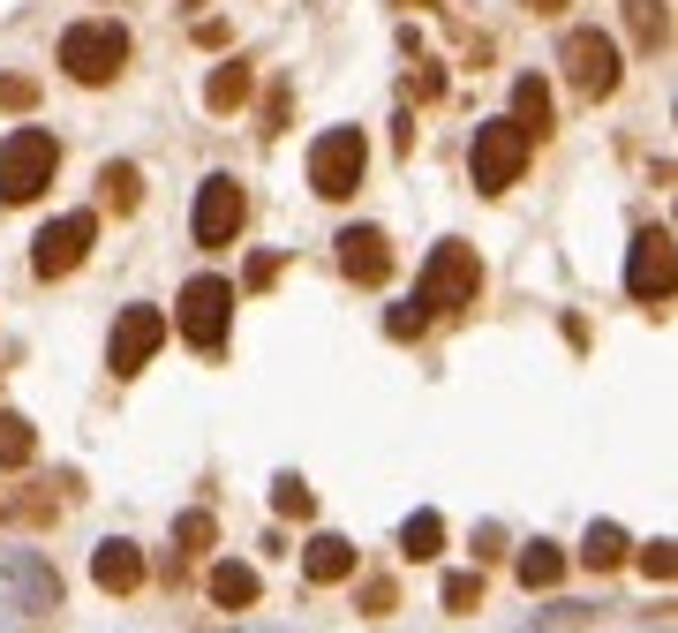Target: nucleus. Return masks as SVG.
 Returning <instances> with one entry per match:
<instances>
[{"label": "nucleus", "mask_w": 678, "mask_h": 633, "mask_svg": "<svg viewBox=\"0 0 678 633\" xmlns=\"http://www.w3.org/2000/svg\"><path fill=\"white\" fill-rule=\"evenodd\" d=\"M53 167H61V144L45 128H15L0 144V197L8 204H31L39 189H53Z\"/></svg>", "instance_id": "f257e3e1"}, {"label": "nucleus", "mask_w": 678, "mask_h": 633, "mask_svg": "<svg viewBox=\"0 0 678 633\" xmlns=\"http://www.w3.org/2000/svg\"><path fill=\"white\" fill-rule=\"evenodd\" d=\"M475 287H483V264H475V250L467 242H437L423 264V287H415V309H467L475 302Z\"/></svg>", "instance_id": "f03ea898"}, {"label": "nucleus", "mask_w": 678, "mask_h": 633, "mask_svg": "<svg viewBox=\"0 0 678 633\" xmlns=\"http://www.w3.org/2000/svg\"><path fill=\"white\" fill-rule=\"evenodd\" d=\"M226 325H234V287L204 272V279H189L181 287V339L197 347V355H219L226 347Z\"/></svg>", "instance_id": "7ed1b4c3"}, {"label": "nucleus", "mask_w": 678, "mask_h": 633, "mask_svg": "<svg viewBox=\"0 0 678 633\" xmlns=\"http://www.w3.org/2000/svg\"><path fill=\"white\" fill-rule=\"evenodd\" d=\"M370 167V144H362V128H325L317 136V151H309V189L339 204V197H354V181Z\"/></svg>", "instance_id": "20e7f679"}, {"label": "nucleus", "mask_w": 678, "mask_h": 633, "mask_svg": "<svg viewBox=\"0 0 678 633\" xmlns=\"http://www.w3.org/2000/svg\"><path fill=\"white\" fill-rule=\"evenodd\" d=\"M128 61V31L121 23H76L68 39H61V68L76 76V84H114Z\"/></svg>", "instance_id": "39448f33"}, {"label": "nucleus", "mask_w": 678, "mask_h": 633, "mask_svg": "<svg viewBox=\"0 0 678 633\" xmlns=\"http://www.w3.org/2000/svg\"><path fill=\"white\" fill-rule=\"evenodd\" d=\"M528 151H536V144H528V136H520L512 122H483V128H475V151H467V167H475V189H483V197L512 189V181H520V167H528Z\"/></svg>", "instance_id": "423d86ee"}, {"label": "nucleus", "mask_w": 678, "mask_h": 633, "mask_svg": "<svg viewBox=\"0 0 678 633\" xmlns=\"http://www.w3.org/2000/svg\"><path fill=\"white\" fill-rule=\"evenodd\" d=\"M671 279H678L671 226H640L634 256H626V295H634V302H671Z\"/></svg>", "instance_id": "0eeeda50"}, {"label": "nucleus", "mask_w": 678, "mask_h": 633, "mask_svg": "<svg viewBox=\"0 0 678 633\" xmlns=\"http://www.w3.org/2000/svg\"><path fill=\"white\" fill-rule=\"evenodd\" d=\"M159 339H167V317H159L151 302L121 309V317H114V339H106V370H114V378H136V370L159 355Z\"/></svg>", "instance_id": "6e6552de"}, {"label": "nucleus", "mask_w": 678, "mask_h": 633, "mask_svg": "<svg viewBox=\"0 0 678 633\" xmlns=\"http://www.w3.org/2000/svg\"><path fill=\"white\" fill-rule=\"evenodd\" d=\"M242 219H250V197H242V181H234V173H212V181L197 189V219H189V226H197V242H204V250L234 242V234H242Z\"/></svg>", "instance_id": "1a4fd4ad"}, {"label": "nucleus", "mask_w": 678, "mask_h": 633, "mask_svg": "<svg viewBox=\"0 0 678 633\" xmlns=\"http://www.w3.org/2000/svg\"><path fill=\"white\" fill-rule=\"evenodd\" d=\"M91 242H98V219H91V211H68V219H53V226L39 234L31 264H39L45 279H61V272H76V264H84Z\"/></svg>", "instance_id": "9d476101"}, {"label": "nucleus", "mask_w": 678, "mask_h": 633, "mask_svg": "<svg viewBox=\"0 0 678 633\" xmlns=\"http://www.w3.org/2000/svg\"><path fill=\"white\" fill-rule=\"evenodd\" d=\"M565 68H573V84L589 91V98H611L618 91V45L603 39V31H573L565 39Z\"/></svg>", "instance_id": "9b49d317"}, {"label": "nucleus", "mask_w": 678, "mask_h": 633, "mask_svg": "<svg viewBox=\"0 0 678 633\" xmlns=\"http://www.w3.org/2000/svg\"><path fill=\"white\" fill-rule=\"evenodd\" d=\"M339 264H347L354 287H384L392 279V242H384L378 226H347L339 234Z\"/></svg>", "instance_id": "f8f14e48"}, {"label": "nucleus", "mask_w": 678, "mask_h": 633, "mask_svg": "<svg viewBox=\"0 0 678 633\" xmlns=\"http://www.w3.org/2000/svg\"><path fill=\"white\" fill-rule=\"evenodd\" d=\"M91 581H98L106 595H128L136 581H144V550L121 544V536H106V544L91 550Z\"/></svg>", "instance_id": "ddd939ff"}, {"label": "nucleus", "mask_w": 678, "mask_h": 633, "mask_svg": "<svg viewBox=\"0 0 678 633\" xmlns=\"http://www.w3.org/2000/svg\"><path fill=\"white\" fill-rule=\"evenodd\" d=\"M512 128L536 144V136H551V84L543 76H520L512 84Z\"/></svg>", "instance_id": "4468645a"}, {"label": "nucleus", "mask_w": 678, "mask_h": 633, "mask_svg": "<svg viewBox=\"0 0 678 633\" xmlns=\"http://www.w3.org/2000/svg\"><path fill=\"white\" fill-rule=\"evenodd\" d=\"M301 573L325 581V589H332V581H354V544H347V536H317V544L301 550Z\"/></svg>", "instance_id": "2eb2a0df"}, {"label": "nucleus", "mask_w": 678, "mask_h": 633, "mask_svg": "<svg viewBox=\"0 0 678 633\" xmlns=\"http://www.w3.org/2000/svg\"><path fill=\"white\" fill-rule=\"evenodd\" d=\"M212 603L219 611H250L256 603V566H234V558L212 566Z\"/></svg>", "instance_id": "dca6fc26"}, {"label": "nucleus", "mask_w": 678, "mask_h": 633, "mask_svg": "<svg viewBox=\"0 0 678 633\" xmlns=\"http://www.w3.org/2000/svg\"><path fill=\"white\" fill-rule=\"evenodd\" d=\"M520 581H528V589H558V581H565L558 544H528V550H520Z\"/></svg>", "instance_id": "f3484780"}, {"label": "nucleus", "mask_w": 678, "mask_h": 633, "mask_svg": "<svg viewBox=\"0 0 678 633\" xmlns=\"http://www.w3.org/2000/svg\"><path fill=\"white\" fill-rule=\"evenodd\" d=\"M618 558H626V528L595 520V528H589V544H581V566H595V573H611Z\"/></svg>", "instance_id": "a211bd4d"}, {"label": "nucleus", "mask_w": 678, "mask_h": 633, "mask_svg": "<svg viewBox=\"0 0 678 633\" xmlns=\"http://www.w3.org/2000/svg\"><path fill=\"white\" fill-rule=\"evenodd\" d=\"M250 68H242V61H226V68H219L212 76V91H204V98H212V114H234V106H242V98H250Z\"/></svg>", "instance_id": "6ab92c4d"}, {"label": "nucleus", "mask_w": 678, "mask_h": 633, "mask_svg": "<svg viewBox=\"0 0 678 633\" xmlns=\"http://www.w3.org/2000/svg\"><path fill=\"white\" fill-rule=\"evenodd\" d=\"M31 453H39L31 422H23V415H0V467H31Z\"/></svg>", "instance_id": "aec40b11"}, {"label": "nucleus", "mask_w": 678, "mask_h": 633, "mask_svg": "<svg viewBox=\"0 0 678 633\" xmlns=\"http://www.w3.org/2000/svg\"><path fill=\"white\" fill-rule=\"evenodd\" d=\"M626 15H634V39L648 45V53L671 39V15H664V0H626Z\"/></svg>", "instance_id": "412c9836"}, {"label": "nucleus", "mask_w": 678, "mask_h": 633, "mask_svg": "<svg viewBox=\"0 0 678 633\" xmlns=\"http://www.w3.org/2000/svg\"><path fill=\"white\" fill-rule=\"evenodd\" d=\"M98 189H106V204H114V211L144 204V173H136V167H106V173H98Z\"/></svg>", "instance_id": "4be33fe9"}, {"label": "nucleus", "mask_w": 678, "mask_h": 633, "mask_svg": "<svg viewBox=\"0 0 678 633\" xmlns=\"http://www.w3.org/2000/svg\"><path fill=\"white\" fill-rule=\"evenodd\" d=\"M400 544H407V558H437V544H445V520H437V513H415V520L400 528Z\"/></svg>", "instance_id": "5701e85b"}, {"label": "nucleus", "mask_w": 678, "mask_h": 633, "mask_svg": "<svg viewBox=\"0 0 678 633\" xmlns=\"http://www.w3.org/2000/svg\"><path fill=\"white\" fill-rule=\"evenodd\" d=\"M272 513H287V520H309V513H317L309 483H301V475H279V483H272Z\"/></svg>", "instance_id": "b1692460"}, {"label": "nucleus", "mask_w": 678, "mask_h": 633, "mask_svg": "<svg viewBox=\"0 0 678 633\" xmlns=\"http://www.w3.org/2000/svg\"><path fill=\"white\" fill-rule=\"evenodd\" d=\"M212 536H219L212 513H181V520H173V544L181 550H212Z\"/></svg>", "instance_id": "393cba45"}, {"label": "nucleus", "mask_w": 678, "mask_h": 633, "mask_svg": "<svg viewBox=\"0 0 678 633\" xmlns=\"http://www.w3.org/2000/svg\"><path fill=\"white\" fill-rule=\"evenodd\" d=\"M483 603V573H453L445 581V611H475Z\"/></svg>", "instance_id": "a878e982"}, {"label": "nucleus", "mask_w": 678, "mask_h": 633, "mask_svg": "<svg viewBox=\"0 0 678 633\" xmlns=\"http://www.w3.org/2000/svg\"><path fill=\"white\" fill-rule=\"evenodd\" d=\"M0 106H8V114H31V106H39V84H31V76H0Z\"/></svg>", "instance_id": "bb28decb"}, {"label": "nucleus", "mask_w": 678, "mask_h": 633, "mask_svg": "<svg viewBox=\"0 0 678 633\" xmlns=\"http://www.w3.org/2000/svg\"><path fill=\"white\" fill-rule=\"evenodd\" d=\"M640 573H648V581H671V544H648V550H640Z\"/></svg>", "instance_id": "cd10ccee"}, {"label": "nucleus", "mask_w": 678, "mask_h": 633, "mask_svg": "<svg viewBox=\"0 0 678 633\" xmlns=\"http://www.w3.org/2000/svg\"><path fill=\"white\" fill-rule=\"evenodd\" d=\"M423 325H430V317H423V309H415V302H407V309H392V339H415V333H423Z\"/></svg>", "instance_id": "c85d7f7f"}, {"label": "nucleus", "mask_w": 678, "mask_h": 633, "mask_svg": "<svg viewBox=\"0 0 678 633\" xmlns=\"http://www.w3.org/2000/svg\"><path fill=\"white\" fill-rule=\"evenodd\" d=\"M279 279V256H250V287H272Z\"/></svg>", "instance_id": "c756f323"}, {"label": "nucleus", "mask_w": 678, "mask_h": 633, "mask_svg": "<svg viewBox=\"0 0 678 633\" xmlns=\"http://www.w3.org/2000/svg\"><path fill=\"white\" fill-rule=\"evenodd\" d=\"M528 8H536V15H558V8H565V0H528Z\"/></svg>", "instance_id": "7c9ffc66"}, {"label": "nucleus", "mask_w": 678, "mask_h": 633, "mask_svg": "<svg viewBox=\"0 0 678 633\" xmlns=\"http://www.w3.org/2000/svg\"><path fill=\"white\" fill-rule=\"evenodd\" d=\"M392 8H430V0H392Z\"/></svg>", "instance_id": "2f4dec72"}]
</instances>
